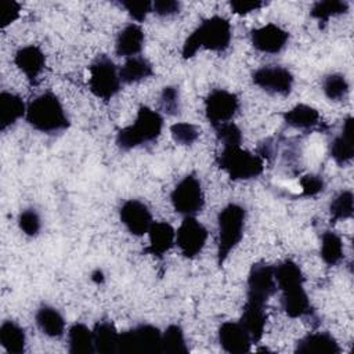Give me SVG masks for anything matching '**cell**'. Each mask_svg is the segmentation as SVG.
Returning a JSON list of instances; mask_svg holds the SVG:
<instances>
[{"label":"cell","mask_w":354,"mask_h":354,"mask_svg":"<svg viewBox=\"0 0 354 354\" xmlns=\"http://www.w3.org/2000/svg\"><path fill=\"white\" fill-rule=\"evenodd\" d=\"M277 288L281 290V306L289 318H300L313 313L310 299L304 290L301 268L292 260L274 266Z\"/></svg>","instance_id":"cell-1"},{"label":"cell","mask_w":354,"mask_h":354,"mask_svg":"<svg viewBox=\"0 0 354 354\" xmlns=\"http://www.w3.org/2000/svg\"><path fill=\"white\" fill-rule=\"evenodd\" d=\"M35 321L39 329L48 337H61L65 332V319L61 313L51 306H41L36 314Z\"/></svg>","instance_id":"cell-25"},{"label":"cell","mask_w":354,"mask_h":354,"mask_svg":"<svg viewBox=\"0 0 354 354\" xmlns=\"http://www.w3.org/2000/svg\"><path fill=\"white\" fill-rule=\"evenodd\" d=\"M160 106L167 115H177L180 112V93L174 86H166L160 94Z\"/></svg>","instance_id":"cell-39"},{"label":"cell","mask_w":354,"mask_h":354,"mask_svg":"<svg viewBox=\"0 0 354 354\" xmlns=\"http://www.w3.org/2000/svg\"><path fill=\"white\" fill-rule=\"evenodd\" d=\"M91 279L95 282V283H102L104 282V272L98 268V270H95V271H93V274H91Z\"/></svg>","instance_id":"cell-44"},{"label":"cell","mask_w":354,"mask_h":354,"mask_svg":"<svg viewBox=\"0 0 354 354\" xmlns=\"http://www.w3.org/2000/svg\"><path fill=\"white\" fill-rule=\"evenodd\" d=\"M68 346L71 354H93L94 348V337L93 329L86 326L84 324H73L68 330Z\"/></svg>","instance_id":"cell-27"},{"label":"cell","mask_w":354,"mask_h":354,"mask_svg":"<svg viewBox=\"0 0 354 354\" xmlns=\"http://www.w3.org/2000/svg\"><path fill=\"white\" fill-rule=\"evenodd\" d=\"M319 254L326 266H336L343 259V242L342 238L333 231H325L321 235Z\"/></svg>","instance_id":"cell-30"},{"label":"cell","mask_w":354,"mask_h":354,"mask_svg":"<svg viewBox=\"0 0 354 354\" xmlns=\"http://www.w3.org/2000/svg\"><path fill=\"white\" fill-rule=\"evenodd\" d=\"M218 142L224 147H238L242 142V131L234 122H225L213 127Z\"/></svg>","instance_id":"cell-36"},{"label":"cell","mask_w":354,"mask_h":354,"mask_svg":"<svg viewBox=\"0 0 354 354\" xmlns=\"http://www.w3.org/2000/svg\"><path fill=\"white\" fill-rule=\"evenodd\" d=\"M283 120L288 126L295 129L308 130L319 123V113L307 104H297L283 113Z\"/></svg>","instance_id":"cell-29"},{"label":"cell","mask_w":354,"mask_h":354,"mask_svg":"<svg viewBox=\"0 0 354 354\" xmlns=\"http://www.w3.org/2000/svg\"><path fill=\"white\" fill-rule=\"evenodd\" d=\"M163 127V118L149 106H140L133 124L120 129L116 134V145L122 151H130L145 142L156 140Z\"/></svg>","instance_id":"cell-4"},{"label":"cell","mask_w":354,"mask_h":354,"mask_svg":"<svg viewBox=\"0 0 354 354\" xmlns=\"http://www.w3.org/2000/svg\"><path fill=\"white\" fill-rule=\"evenodd\" d=\"M239 109V98L236 94L224 88L212 90L205 98V116L212 127L231 122Z\"/></svg>","instance_id":"cell-11"},{"label":"cell","mask_w":354,"mask_h":354,"mask_svg":"<svg viewBox=\"0 0 354 354\" xmlns=\"http://www.w3.org/2000/svg\"><path fill=\"white\" fill-rule=\"evenodd\" d=\"M119 353L158 354L162 353V332L149 324L137 325L119 335Z\"/></svg>","instance_id":"cell-8"},{"label":"cell","mask_w":354,"mask_h":354,"mask_svg":"<svg viewBox=\"0 0 354 354\" xmlns=\"http://www.w3.org/2000/svg\"><path fill=\"white\" fill-rule=\"evenodd\" d=\"M88 87L97 98L106 102L119 93L122 87V80L119 76V71L112 59L105 55L98 57L88 66Z\"/></svg>","instance_id":"cell-7"},{"label":"cell","mask_w":354,"mask_h":354,"mask_svg":"<svg viewBox=\"0 0 354 354\" xmlns=\"http://www.w3.org/2000/svg\"><path fill=\"white\" fill-rule=\"evenodd\" d=\"M120 6L137 22H142L152 12V1L148 0H122Z\"/></svg>","instance_id":"cell-38"},{"label":"cell","mask_w":354,"mask_h":354,"mask_svg":"<svg viewBox=\"0 0 354 354\" xmlns=\"http://www.w3.org/2000/svg\"><path fill=\"white\" fill-rule=\"evenodd\" d=\"M207 239V230L195 216H185L176 231V243L181 254L187 259L196 257Z\"/></svg>","instance_id":"cell-12"},{"label":"cell","mask_w":354,"mask_h":354,"mask_svg":"<svg viewBox=\"0 0 354 354\" xmlns=\"http://www.w3.org/2000/svg\"><path fill=\"white\" fill-rule=\"evenodd\" d=\"M330 156L332 159L343 166L351 162L354 158V119L353 116L346 118L343 123L342 133L335 137L330 144Z\"/></svg>","instance_id":"cell-19"},{"label":"cell","mask_w":354,"mask_h":354,"mask_svg":"<svg viewBox=\"0 0 354 354\" xmlns=\"http://www.w3.org/2000/svg\"><path fill=\"white\" fill-rule=\"evenodd\" d=\"M170 201L178 214H183L184 217L195 216L205 206V195L201 181L194 174L185 176L173 188Z\"/></svg>","instance_id":"cell-9"},{"label":"cell","mask_w":354,"mask_h":354,"mask_svg":"<svg viewBox=\"0 0 354 354\" xmlns=\"http://www.w3.org/2000/svg\"><path fill=\"white\" fill-rule=\"evenodd\" d=\"M252 82L261 90L271 94L288 95L293 87V75L288 68L279 65H267L252 73Z\"/></svg>","instance_id":"cell-13"},{"label":"cell","mask_w":354,"mask_h":354,"mask_svg":"<svg viewBox=\"0 0 354 354\" xmlns=\"http://www.w3.org/2000/svg\"><path fill=\"white\" fill-rule=\"evenodd\" d=\"M153 75V69L151 62L140 55L130 57L119 69V76L122 83L131 84L148 79Z\"/></svg>","instance_id":"cell-26"},{"label":"cell","mask_w":354,"mask_h":354,"mask_svg":"<svg viewBox=\"0 0 354 354\" xmlns=\"http://www.w3.org/2000/svg\"><path fill=\"white\" fill-rule=\"evenodd\" d=\"M119 332L109 321H100L93 328L95 353L112 354L119 353Z\"/></svg>","instance_id":"cell-24"},{"label":"cell","mask_w":354,"mask_h":354,"mask_svg":"<svg viewBox=\"0 0 354 354\" xmlns=\"http://www.w3.org/2000/svg\"><path fill=\"white\" fill-rule=\"evenodd\" d=\"M300 187H301V195L303 196H315L319 192L324 191V180L322 177L317 174H306L300 178Z\"/></svg>","instance_id":"cell-40"},{"label":"cell","mask_w":354,"mask_h":354,"mask_svg":"<svg viewBox=\"0 0 354 354\" xmlns=\"http://www.w3.org/2000/svg\"><path fill=\"white\" fill-rule=\"evenodd\" d=\"M149 245L145 248V253L155 257H163L176 243V231L166 221H153L148 230Z\"/></svg>","instance_id":"cell-18"},{"label":"cell","mask_w":354,"mask_h":354,"mask_svg":"<svg viewBox=\"0 0 354 354\" xmlns=\"http://www.w3.org/2000/svg\"><path fill=\"white\" fill-rule=\"evenodd\" d=\"M246 210L238 203H228L217 214V264L221 267L243 236Z\"/></svg>","instance_id":"cell-5"},{"label":"cell","mask_w":354,"mask_h":354,"mask_svg":"<svg viewBox=\"0 0 354 354\" xmlns=\"http://www.w3.org/2000/svg\"><path fill=\"white\" fill-rule=\"evenodd\" d=\"M324 94L332 101H342L348 94L350 86L344 75L342 73H330L326 75L322 80Z\"/></svg>","instance_id":"cell-34"},{"label":"cell","mask_w":354,"mask_h":354,"mask_svg":"<svg viewBox=\"0 0 354 354\" xmlns=\"http://www.w3.org/2000/svg\"><path fill=\"white\" fill-rule=\"evenodd\" d=\"M162 353L170 354H187L188 346L185 336L180 325H169L162 333Z\"/></svg>","instance_id":"cell-32"},{"label":"cell","mask_w":354,"mask_h":354,"mask_svg":"<svg viewBox=\"0 0 354 354\" xmlns=\"http://www.w3.org/2000/svg\"><path fill=\"white\" fill-rule=\"evenodd\" d=\"M239 322L249 333L252 343H259L264 335V328L267 322L266 306L246 300Z\"/></svg>","instance_id":"cell-20"},{"label":"cell","mask_w":354,"mask_h":354,"mask_svg":"<svg viewBox=\"0 0 354 354\" xmlns=\"http://www.w3.org/2000/svg\"><path fill=\"white\" fill-rule=\"evenodd\" d=\"M217 166L224 170L231 180H252L264 170V162L260 156L238 147H224L216 156Z\"/></svg>","instance_id":"cell-6"},{"label":"cell","mask_w":354,"mask_h":354,"mask_svg":"<svg viewBox=\"0 0 354 354\" xmlns=\"http://www.w3.org/2000/svg\"><path fill=\"white\" fill-rule=\"evenodd\" d=\"M295 351L300 354H339L340 346L332 335L317 332L301 337L296 343Z\"/></svg>","instance_id":"cell-21"},{"label":"cell","mask_w":354,"mask_h":354,"mask_svg":"<svg viewBox=\"0 0 354 354\" xmlns=\"http://www.w3.org/2000/svg\"><path fill=\"white\" fill-rule=\"evenodd\" d=\"M218 343L225 353L243 354L252 350V339L241 322L227 321L218 328Z\"/></svg>","instance_id":"cell-16"},{"label":"cell","mask_w":354,"mask_h":354,"mask_svg":"<svg viewBox=\"0 0 354 354\" xmlns=\"http://www.w3.org/2000/svg\"><path fill=\"white\" fill-rule=\"evenodd\" d=\"M264 4L266 3L259 1V0H232L230 3V7H231L232 12H235L238 15H245L252 11H257Z\"/></svg>","instance_id":"cell-42"},{"label":"cell","mask_w":354,"mask_h":354,"mask_svg":"<svg viewBox=\"0 0 354 354\" xmlns=\"http://www.w3.org/2000/svg\"><path fill=\"white\" fill-rule=\"evenodd\" d=\"M250 40L256 50L266 54H278L288 44L289 32L275 24H267L253 29Z\"/></svg>","instance_id":"cell-15"},{"label":"cell","mask_w":354,"mask_h":354,"mask_svg":"<svg viewBox=\"0 0 354 354\" xmlns=\"http://www.w3.org/2000/svg\"><path fill=\"white\" fill-rule=\"evenodd\" d=\"M19 230L28 236H36L40 232L41 221L40 216L35 209H25L18 216Z\"/></svg>","instance_id":"cell-37"},{"label":"cell","mask_w":354,"mask_h":354,"mask_svg":"<svg viewBox=\"0 0 354 354\" xmlns=\"http://www.w3.org/2000/svg\"><path fill=\"white\" fill-rule=\"evenodd\" d=\"M26 115V105L22 98L10 91L0 93V130L6 131Z\"/></svg>","instance_id":"cell-23"},{"label":"cell","mask_w":354,"mask_h":354,"mask_svg":"<svg viewBox=\"0 0 354 354\" xmlns=\"http://www.w3.org/2000/svg\"><path fill=\"white\" fill-rule=\"evenodd\" d=\"M330 221L336 223L353 217L354 213V195L351 191H340L329 203Z\"/></svg>","instance_id":"cell-31"},{"label":"cell","mask_w":354,"mask_h":354,"mask_svg":"<svg viewBox=\"0 0 354 354\" xmlns=\"http://www.w3.org/2000/svg\"><path fill=\"white\" fill-rule=\"evenodd\" d=\"M231 39L232 29L230 21L220 15L209 17L185 39L181 50L183 58H192L201 48L223 53L230 47Z\"/></svg>","instance_id":"cell-2"},{"label":"cell","mask_w":354,"mask_h":354,"mask_svg":"<svg viewBox=\"0 0 354 354\" xmlns=\"http://www.w3.org/2000/svg\"><path fill=\"white\" fill-rule=\"evenodd\" d=\"M21 12V6L19 3L14 1V0H8L3 3V11H1V28L8 26L10 24H12Z\"/></svg>","instance_id":"cell-43"},{"label":"cell","mask_w":354,"mask_h":354,"mask_svg":"<svg viewBox=\"0 0 354 354\" xmlns=\"http://www.w3.org/2000/svg\"><path fill=\"white\" fill-rule=\"evenodd\" d=\"M170 134L176 144L178 145H191L194 144L201 134L198 126L188 122H177L170 126Z\"/></svg>","instance_id":"cell-35"},{"label":"cell","mask_w":354,"mask_h":354,"mask_svg":"<svg viewBox=\"0 0 354 354\" xmlns=\"http://www.w3.org/2000/svg\"><path fill=\"white\" fill-rule=\"evenodd\" d=\"M14 64L33 84L46 66L44 53L35 44L21 47L14 55Z\"/></svg>","instance_id":"cell-17"},{"label":"cell","mask_w":354,"mask_h":354,"mask_svg":"<svg viewBox=\"0 0 354 354\" xmlns=\"http://www.w3.org/2000/svg\"><path fill=\"white\" fill-rule=\"evenodd\" d=\"M0 343L10 354H22L26 347L25 330L14 321H4L0 325Z\"/></svg>","instance_id":"cell-28"},{"label":"cell","mask_w":354,"mask_h":354,"mask_svg":"<svg viewBox=\"0 0 354 354\" xmlns=\"http://www.w3.org/2000/svg\"><path fill=\"white\" fill-rule=\"evenodd\" d=\"M119 217L122 224L134 236L148 234V230L153 223L148 206L138 199L126 201L119 209Z\"/></svg>","instance_id":"cell-14"},{"label":"cell","mask_w":354,"mask_h":354,"mask_svg":"<svg viewBox=\"0 0 354 354\" xmlns=\"http://www.w3.org/2000/svg\"><path fill=\"white\" fill-rule=\"evenodd\" d=\"M26 122L37 131L55 133L69 127V119L59 98L46 91L35 97L26 106Z\"/></svg>","instance_id":"cell-3"},{"label":"cell","mask_w":354,"mask_h":354,"mask_svg":"<svg viewBox=\"0 0 354 354\" xmlns=\"http://www.w3.org/2000/svg\"><path fill=\"white\" fill-rule=\"evenodd\" d=\"M348 11V3L342 0H324L313 4L310 15L325 25L330 17H336Z\"/></svg>","instance_id":"cell-33"},{"label":"cell","mask_w":354,"mask_h":354,"mask_svg":"<svg viewBox=\"0 0 354 354\" xmlns=\"http://www.w3.org/2000/svg\"><path fill=\"white\" fill-rule=\"evenodd\" d=\"M246 285V300L267 306L268 299L277 290L274 266L264 261L254 263L249 270Z\"/></svg>","instance_id":"cell-10"},{"label":"cell","mask_w":354,"mask_h":354,"mask_svg":"<svg viewBox=\"0 0 354 354\" xmlns=\"http://www.w3.org/2000/svg\"><path fill=\"white\" fill-rule=\"evenodd\" d=\"M180 11V3L176 0H155L152 1V12L159 17H171Z\"/></svg>","instance_id":"cell-41"},{"label":"cell","mask_w":354,"mask_h":354,"mask_svg":"<svg viewBox=\"0 0 354 354\" xmlns=\"http://www.w3.org/2000/svg\"><path fill=\"white\" fill-rule=\"evenodd\" d=\"M144 30L138 24L126 25L116 37L115 50L119 57H136L140 54L144 46Z\"/></svg>","instance_id":"cell-22"}]
</instances>
